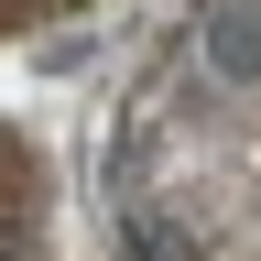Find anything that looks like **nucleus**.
<instances>
[{
  "label": "nucleus",
  "instance_id": "f257e3e1",
  "mask_svg": "<svg viewBox=\"0 0 261 261\" xmlns=\"http://www.w3.org/2000/svg\"><path fill=\"white\" fill-rule=\"evenodd\" d=\"M207 65L228 87L261 76V0H218V11H207Z\"/></svg>",
  "mask_w": 261,
  "mask_h": 261
},
{
  "label": "nucleus",
  "instance_id": "f03ea898",
  "mask_svg": "<svg viewBox=\"0 0 261 261\" xmlns=\"http://www.w3.org/2000/svg\"><path fill=\"white\" fill-rule=\"evenodd\" d=\"M120 261H196V240L163 218H120Z\"/></svg>",
  "mask_w": 261,
  "mask_h": 261
}]
</instances>
